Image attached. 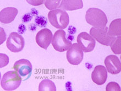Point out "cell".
Here are the masks:
<instances>
[{"label": "cell", "mask_w": 121, "mask_h": 91, "mask_svg": "<svg viewBox=\"0 0 121 91\" xmlns=\"http://www.w3.org/2000/svg\"><path fill=\"white\" fill-rule=\"evenodd\" d=\"M86 22L94 27H105L107 23L106 15L101 9L90 8L85 15Z\"/></svg>", "instance_id": "cell-1"}, {"label": "cell", "mask_w": 121, "mask_h": 91, "mask_svg": "<svg viewBox=\"0 0 121 91\" xmlns=\"http://www.w3.org/2000/svg\"><path fill=\"white\" fill-rule=\"evenodd\" d=\"M48 19L52 26L60 29L66 28L69 23L68 13L62 9L50 11L48 13Z\"/></svg>", "instance_id": "cell-2"}, {"label": "cell", "mask_w": 121, "mask_h": 91, "mask_svg": "<svg viewBox=\"0 0 121 91\" xmlns=\"http://www.w3.org/2000/svg\"><path fill=\"white\" fill-rule=\"evenodd\" d=\"M22 79L16 71H8L3 75L1 81V86L3 90L7 91H14L19 87Z\"/></svg>", "instance_id": "cell-3"}, {"label": "cell", "mask_w": 121, "mask_h": 91, "mask_svg": "<svg viewBox=\"0 0 121 91\" xmlns=\"http://www.w3.org/2000/svg\"><path fill=\"white\" fill-rule=\"evenodd\" d=\"M51 43L53 48L59 52L68 50L72 45V41L67 39L65 32L62 29L57 30L55 32Z\"/></svg>", "instance_id": "cell-4"}, {"label": "cell", "mask_w": 121, "mask_h": 91, "mask_svg": "<svg viewBox=\"0 0 121 91\" xmlns=\"http://www.w3.org/2000/svg\"><path fill=\"white\" fill-rule=\"evenodd\" d=\"M108 28L105 27H93L90 30V34L101 44L105 46H110L115 36H111L108 34Z\"/></svg>", "instance_id": "cell-5"}, {"label": "cell", "mask_w": 121, "mask_h": 91, "mask_svg": "<svg viewBox=\"0 0 121 91\" xmlns=\"http://www.w3.org/2000/svg\"><path fill=\"white\" fill-rule=\"evenodd\" d=\"M25 40L23 37L16 32H12L6 41V45L9 50L13 53H18L23 49Z\"/></svg>", "instance_id": "cell-6"}, {"label": "cell", "mask_w": 121, "mask_h": 91, "mask_svg": "<svg viewBox=\"0 0 121 91\" xmlns=\"http://www.w3.org/2000/svg\"><path fill=\"white\" fill-rule=\"evenodd\" d=\"M32 68L33 67L31 62L29 60L24 59L16 61L13 67L22 79V81H26L29 78L31 75Z\"/></svg>", "instance_id": "cell-7"}, {"label": "cell", "mask_w": 121, "mask_h": 91, "mask_svg": "<svg viewBox=\"0 0 121 91\" xmlns=\"http://www.w3.org/2000/svg\"><path fill=\"white\" fill-rule=\"evenodd\" d=\"M67 59L73 65H78L83 59V51L78 43H74L67 50Z\"/></svg>", "instance_id": "cell-8"}, {"label": "cell", "mask_w": 121, "mask_h": 91, "mask_svg": "<svg viewBox=\"0 0 121 91\" xmlns=\"http://www.w3.org/2000/svg\"><path fill=\"white\" fill-rule=\"evenodd\" d=\"M77 42L80 48L85 53L91 52L95 48L96 41L94 38L86 32H82L78 35Z\"/></svg>", "instance_id": "cell-9"}, {"label": "cell", "mask_w": 121, "mask_h": 91, "mask_svg": "<svg viewBox=\"0 0 121 91\" xmlns=\"http://www.w3.org/2000/svg\"><path fill=\"white\" fill-rule=\"evenodd\" d=\"M52 33L50 29L44 28L36 34L35 40L39 46L46 50L52 40Z\"/></svg>", "instance_id": "cell-10"}, {"label": "cell", "mask_w": 121, "mask_h": 91, "mask_svg": "<svg viewBox=\"0 0 121 91\" xmlns=\"http://www.w3.org/2000/svg\"><path fill=\"white\" fill-rule=\"evenodd\" d=\"M107 71L112 75H116L121 71V63L120 59L116 55L107 56L104 61Z\"/></svg>", "instance_id": "cell-11"}, {"label": "cell", "mask_w": 121, "mask_h": 91, "mask_svg": "<svg viewBox=\"0 0 121 91\" xmlns=\"http://www.w3.org/2000/svg\"><path fill=\"white\" fill-rule=\"evenodd\" d=\"M107 70L104 66H96L91 73V79L94 83L97 85H104L107 80Z\"/></svg>", "instance_id": "cell-12"}, {"label": "cell", "mask_w": 121, "mask_h": 91, "mask_svg": "<svg viewBox=\"0 0 121 91\" xmlns=\"http://www.w3.org/2000/svg\"><path fill=\"white\" fill-rule=\"evenodd\" d=\"M18 13V11L14 7H7L2 9L0 12V21L3 24H8L14 21Z\"/></svg>", "instance_id": "cell-13"}, {"label": "cell", "mask_w": 121, "mask_h": 91, "mask_svg": "<svg viewBox=\"0 0 121 91\" xmlns=\"http://www.w3.org/2000/svg\"><path fill=\"white\" fill-rule=\"evenodd\" d=\"M65 11H74L83 7L82 0H63L59 7Z\"/></svg>", "instance_id": "cell-14"}, {"label": "cell", "mask_w": 121, "mask_h": 91, "mask_svg": "<svg viewBox=\"0 0 121 91\" xmlns=\"http://www.w3.org/2000/svg\"><path fill=\"white\" fill-rule=\"evenodd\" d=\"M108 34L111 36H120L121 35V19H116L111 23L108 29Z\"/></svg>", "instance_id": "cell-15"}, {"label": "cell", "mask_w": 121, "mask_h": 91, "mask_svg": "<svg viewBox=\"0 0 121 91\" xmlns=\"http://www.w3.org/2000/svg\"><path fill=\"white\" fill-rule=\"evenodd\" d=\"M56 91L55 83L51 80L45 79L42 81L39 86V91Z\"/></svg>", "instance_id": "cell-16"}, {"label": "cell", "mask_w": 121, "mask_h": 91, "mask_svg": "<svg viewBox=\"0 0 121 91\" xmlns=\"http://www.w3.org/2000/svg\"><path fill=\"white\" fill-rule=\"evenodd\" d=\"M112 52L115 54H121V37H115L110 45Z\"/></svg>", "instance_id": "cell-17"}, {"label": "cell", "mask_w": 121, "mask_h": 91, "mask_svg": "<svg viewBox=\"0 0 121 91\" xmlns=\"http://www.w3.org/2000/svg\"><path fill=\"white\" fill-rule=\"evenodd\" d=\"M60 2V0H46L44 1V4L48 9L52 11L59 7Z\"/></svg>", "instance_id": "cell-18"}, {"label": "cell", "mask_w": 121, "mask_h": 91, "mask_svg": "<svg viewBox=\"0 0 121 91\" xmlns=\"http://www.w3.org/2000/svg\"><path fill=\"white\" fill-rule=\"evenodd\" d=\"M35 23L36 26H39V27L43 28L46 26L47 24H48V20L44 16H39L35 18Z\"/></svg>", "instance_id": "cell-19"}, {"label": "cell", "mask_w": 121, "mask_h": 91, "mask_svg": "<svg viewBox=\"0 0 121 91\" xmlns=\"http://www.w3.org/2000/svg\"><path fill=\"white\" fill-rule=\"evenodd\" d=\"M106 91H121V87L118 83L115 82L108 83L106 87Z\"/></svg>", "instance_id": "cell-20"}, {"label": "cell", "mask_w": 121, "mask_h": 91, "mask_svg": "<svg viewBox=\"0 0 121 91\" xmlns=\"http://www.w3.org/2000/svg\"><path fill=\"white\" fill-rule=\"evenodd\" d=\"M1 68L6 66L9 62V58L4 54H1Z\"/></svg>", "instance_id": "cell-21"}, {"label": "cell", "mask_w": 121, "mask_h": 91, "mask_svg": "<svg viewBox=\"0 0 121 91\" xmlns=\"http://www.w3.org/2000/svg\"><path fill=\"white\" fill-rule=\"evenodd\" d=\"M33 16L31 14V13H28L25 14L22 17V21L24 23H28L31 21L33 19Z\"/></svg>", "instance_id": "cell-22"}, {"label": "cell", "mask_w": 121, "mask_h": 91, "mask_svg": "<svg viewBox=\"0 0 121 91\" xmlns=\"http://www.w3.org/2000/svg\"><path fill=\"white\" fill-rule=\"evenodd\" d=\"M26 1L30 4L33 5V6H38V5L43 4L45 1H43V0H41V1H38V0H37V1H28V0Z\"/></svg>", "instance_id": "cell-23"}, {"label": "cell", "mask_w": 121, "mask_h": 91, "mask_svg": "<svg viewBox=\"0 0 121 91\" xmlns=\"http://www.w3.org/2000/svg\"><path fill=\"white\" fill-rule=\"evenodd\" d=\"M26 26H24V24H20L19 26V27H18V33L21 34H24V32L26 31Z\"/></svg>", "instance_id": "cell-24"}, {"label": "cell", "mask_w": 121, "mask_h": 91, "mask_svg": "<svg viewBox=\"0 0 121 91\" xmlns=\"http://www.w3.org/2000/svg\"><path fill=\"white\" fill-rule=\"evenodd\" d=\"M31 14L33 15V16H38L39 13L38 11L36 9H35V8H32L31 9Z\"/></svg>", "instance_id": "cell-25"}, {"label": "cell", "mask_w": 121, "mask_h": 91, "mask_svg": "<svg viewBox=\"0 0 121 91\" xmlns=\"http://www.w3.org/2000/svg\"><path fill=\"white\" fill-rule=\"evenodd\" d=\"M29 29L31 31H35L36 29V26L34 24H31L29 26Z\"/></svg>", "instance_id": "cell-26"}]
</instances>
